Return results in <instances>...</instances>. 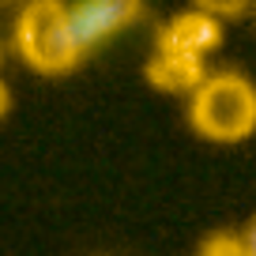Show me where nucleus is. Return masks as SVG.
<instances>
[{"label":"nucleus","mask_w":256,"mask_h":256,"mask_svg":"<svg viewBox=\"0 0 256 256\" xmlns=\"http://www.w3.org/2000/svg\"><path fill=\"white\" fill-rule=\"evenodd\" d=\"M16 49L30 68L46 76L76 68L80 49L68 26V4L64 0H23L16 19Z\"/></svg>","instance_id":"nucleus-2"},{"label":"nucleus","mask_w":256,"mask_h":256,"mask_svg":"<svg viewBox=\"0 0 256 256\" xmlns=\"http://www.w3.org/2000/svg\"><path fill=\"white\" fill-rule=\"evenodd\" d=\"M4 110H8V90H4V83H0V117H4Z\"/></svg>","instance_id":"nucleus-8"},{"label":"nucleus","mask_w":256,"mask_h":256,"mask_svg":"<svg viewBox=\"0 0 256 256\" xmlns=\"http://www.w3.org/2000/svg\"><path fill=\"white\" fill-rule=\"evenodd\" d=\"M188 117L196 132L218 144H234L256 132V87L238 72L204 76L192 90Z\"/></svg>","instance_id":"nucleus-1"},{"label":"nucleus","mask_w":256,"mask_h":256,"mask_svg":"<svg viewBox=\"0 0 256 256\" xmlns=\"http://www.w3.org/2000/svg\"><path fill=\"white\" fill-rule=\"evenodd\" d=\"M204 256H245L241 238H211L204 245Z\"/></svg>","instance_id":"nucleus-6"},{"label":"nucleus","mask_w":256,"mask_h":256,"mask_svg":"<svg viewBox=\"0 0 256 256\" xmlns=\"http://www.w3.org/2000/svg\"><path fill=\"white\" fill-rule=\"evenodd\" d=\"M241 245H245V256H256V218L248 222V230H245V238H241Z\"/></svg>","instance_id":"nucleus-7"},{"label":"nucleus","mask_w":256,"mask_h":256,"mask_svg":"<svg viewBox=\"0 0 256 256\" xmlns=\"http://www.w3.org/2000/svg\"><path fill=\"white\" fill-rule=\"evenodd\" d=\"M248 4H252V0H196V8L208 12V16H215V19H222V16H241Z\"/></svg>","instance_id":"nucleus-5"},{"label":"nucleus","mask_w":256,"mask_h":256,"mask_svg":"<svg viewBox=\"0 0 256 256\" xmlns=\"http://www.w3.org/2000/svg\"><path fill=\"white\" fill-rule=\"evenodd\" d=\"M222 42V23L208 12L192 8L174 16L166 26L158 30V53H174L184 56V60H208V53Z\"/></svg>","instance_id":"nucleus-4"},{"label":"nucleus","mask_w":256,"mask_h":256,"mask_svg":"<svg viewBox=\"0 0 256 256\" xmlns=\"http://www.w3.org/2000/svg\"><path fill=\"white\" fill-rule=\"evenodd\" d=\"M140 16H144V0H72L68 26H72V42L80 56L128 30Z\"/></svg>","instance_id":"nucleus-3"},{"label":"nucleus","mask_w":256,"mask_h":256,"mask_svg":"<svg viewBox=\"0 0 256 256\" xmlns=\"http://www.w3.org/2000/svg\"><path fill=\"white\" fill-rule=\"evenodd\" d=\"M0 4H16V0H0Z\"/></svg>","instance_id":"nucleus-9"}]
</instances>
